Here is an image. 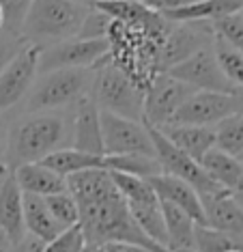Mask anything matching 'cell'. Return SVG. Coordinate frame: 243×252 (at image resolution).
Wrapping results in <instances>:
<instances>
[{
  "label": "cell",
  "mask_w": 243,
  "mask_h": 252,
  "mask_svg": "<svg viewBox=\"0 0 243 252\" xmlns=\"http://www.w3.org/2000/svg\"><path fill=\"white\" fill-rule=\"evenodd\" d=\"M103 168L110 173H123L140 179H151L161 175V166L155 156H142V153H129V156H103Z\"/></svg>",
  "instance_id": "cell-25"
},
{
  "label": "cell",
  "mask_w": 243,
  "mask_h": 252,
  "mask_svg": "<svg viewBox=\"0 0 243 252\" xmlns=\"http://www.w3.org/2000/svg\"><path fill=\"white\" fill-rule=\"evenodd\" d=\"M161 214H164V224L168 233V248L172 252L194 250V218L164 200H161Z\"/></svg>",
  "instance_id": "cell-23"
},
{
  "label": "cell",
  "mask_w": 243,
  "mask_h": 252,
  "mask_svg": "<svg viewBox=\"0 0 243 252\" xmlns=\"http://www.w3.org/2000/svg\"><path fill=\"white\" fill-rule=\"evenodd\" d=\"M80 4H84V7H95L97 2H103V0H78Z\"/></svg>",
  "instance_id": "cell-43"
},
{
  "label": "cell",
  "mask_w": 243,
  "mask_h": 252,
  "mask_svg": "<svg viewBox=\"0 0 243 252\" xmlns=\"http://www.w3.org/2000/svg\"><path fill=\"white\" fill-rule=\"evenodd\" d=\"M91 95L97 101L99 110L119 114L125 119H134V121H142L144 91L123 69H119L108 56L99 65H95Z\"/></svg>",
  "instance_id": "cell-5"
},
{
  "label": "cell",
  "mask_w": 243,
  "mask_h": 252,
  "mask_svg": "<svg viewBox=\"0 0 243 252\" xmlns=\"http://www.w3.org/2000/svg\"><path fill=\"white\" fill-rule=\"evenodd\" d=\"M110 24H112V20H110L103 11L91 7L84 22H82V28H80L78 37H82V39H103V37H108Z\"/></svg>",
  "instance_id": "cell-33"
},
{
  "label": "cell",
  "mask_w": 243,
  "mask_h": 252,
  "mask_svg": "<svg viewBox=\"0 0 243 252\" xmlns=\"http://www.w3.org/2000/svg\"><path fill=\"white\" fill-rule=\"evenodd\" d=\"M213 50H215V59L222 67L224 76L230 80L233 87H243V52L230 48L222 39H213Z\"/></svg>",
  "instance_id": "cell-28"
},
{
  "label": "cell",
  "mask_w": 243,
  "mask_h": 252,
  "mask_svg": "<svg viewBox=\"0 0 243 252\" xmlns=\"http://www.w3.org/2000/svg\"><path fill=\"white\" fill-rule=\"evenodd\" d=\"M11 250H13V242L0 231V252H11Z\"/></svg>",
  "instance_id": "cell-40"
},
{
  "label": "cell",
  "mask_w": 243,
  "mask_h": 252,
  "mask_svg": "<svg viewBox=\"0 0 243 252\" xmlns=\"http://www.w3.org/2000/svg\"><path fill=\"white\" fill-rule=\"evenodd\" d=\"M89 9L78 0H32L22 24V37L39 50L73 39L78 37Z\"/></svg>",
  "instance_id": "cell-3"
},
{
  "label": "cell",
  "mask_w": 243,
  "mask_h": 252,
  "mask_svg": "<svg viewBox=\"0 0 243 252\" xmlns=\"http://www.w3.org/2000/svg\"><path fill=\"white\" fill-rule=\"evenodd\" d=\"M0 231L11 242H20L26 235L24 226V192L17 186L13 170L0 183Z\"/></svg>",
  "instance_id": "cell-17"
},
{
  "label": "cell",
  "mask_w": 243,
  "mask_h": 252,
  "mask_svg": "<svg viewBox=\"0 0 243 252\" xmlns=\"http://www.w3.org/2000/svg\"><path fill=\"white\" fill-rule=\"evenodd\" d=\"M11 173V166L7 164V159H2V162H0V183H2V179L4 177H7Z\"/></svg>",
  "instance_id": "cell-41"
},
{
  "label": "cell",
  "mask_w": 243,
  "mask_h": 252,
  "mask_svg": "<svg viewBox=\"0 0 243 252\" xmlns=\"http://www.w3.org/2000/svg\"><path fill=\"white\" fill-rule=\"evenodd\" d=\"M235 112L233 93H215V91H194L181 104L168 125H215Z\"/></svg>",
  "instance_id": "cell-12"
},
{
  "label": "cell",
  "mask_w": 243,
  "mask_h": 252,
  "mask_svg": "<svg viewBox=\"0 0 243 252\" xmlns=\"http://www.w3.org/2000/svg\"><path fill=\"white\" fill-rule=\"evenodd\" d=\"M200 166L207 175L211 177L217 186H222L224 190L233 192L239 177L243 175V162L239 158L230 156V153L222 151V149L213 147L202 156Z\"/></svg>",
  "instance_id": "cell-22"
},
{
  "label": "cell",
  "mask_w": 243,
  "mask_h": 252,
  "mask_svg": "<svg viewBox=\"0 0 243 252\" xmlns=\"http://www.w3.org/2000/svg\"><path fill=\"white\" fill-rule=\"evenodd\" d=\"M45 205H48L50 214L54 216V220L59 222L62 228L76 226L80 224V211H78V203L76 198L69 194V190L52 194V196H43Z\"/></svg>",
  "instance_id": "cell-29"
},
{
  "label": "cell",
  "mask_w": 243,
  "mask_h": 252,
  "mask_svg": "<svg viewBox=\"0 0 243 252\" xmlns=\"http://www.w3.org/2000/svg\"><path fill=\"white\" fill-rule=\"evenodd\" d=\"M211 24L207 22H189V24H172L159 48V71H168L177 63L192 56L196 50L213 43Z\"/></svg>",
  "instance_id": "cell-13"
},
{
  "label": "cell",
  "mask_w": 243,
  "mask_h": 252,
  "mask_svg": "<svg viewBox=\"0 0 243 252\" xmlns=\"http://www.w3.org/2000/svg\"><path fill=\"white\" fill-rule=\"evenodd\" d=\"M101 136H103V156H155L151 134L144 121H134L119 114L101 110Z\"/></svg>",
  "instance_id": "cell-8"
},
{
  "label": "cell",
  "mask_w": 243,
  "mask_h": 252,
  "mask_svg": "<svg viewBox=\"0 0 243 252\" xmlns=\"http://www.w3.org/2000/svg\"><path fill=\"white\" fill-rule=\"evenodd\" d=\"M233 101H235V112L243 114V87H235V91H233Z\"/></svg>",
  "instance_id": "cell-39"
},
{
  "label": "cell",
  "mask_w": 243,
  "mask_h": 252,
  "mask_svg": "<svg viewBox=\"0 0 243 252\" xmlns=\"http://www.w3.org/2000/svg\"><path fill=\"white\" fill-rule=\"evenodd\" d=\"M24 45H26V41L22 35H15V32H9V31H4V28H0V71L7 67V63L13 59Z\"/></svg>",
  "instance_id": "cell-34"
},
{
  "label": "cell",
  "mask_w": 243,
  "mask_h": 252,
  "mask_svg": "<svg viewBox=\"0 0 243 252\" xmlns=\"http://www.w3.org/2000/svg\"><path fill=\"white\" fill-rule=\"evenodd\" d=\"M7 136H9V121L0 117V162L4 159V151H7Z\"/></svg>",
  "instance_id": "cell-38"
},
{
  "label": "cell",
  "mask_w": 243,
  "mask_h": 252,
  "mask_svg": "<svg viewBox=\"0 0 243 252\" xmlns=\"http://www.w3.org/2000/svg\"><path fill=\"white\" fill-rule=\"evenodd\" d=\"M43 242L41 239H37L34 235H24V237L20 239V242L13 244V250L11 252H43Z\"/></svg>",
  "instance_id": "cell-35"
},
{
  "label": "cell",
  "mask_w": 243,
  "mask_h": 252,
  "mask_svg": "<svg viewBox=\"0 0 243 252\" xmlns=\"http://www.w3.org/2000/svg\"><path fill=\"white\" fill-rule=\"evenodd\" d=\"M233 194H243V175L239 177V181H237V186H235Z\"/></svg>",
  "instance_id": "cell-42"
},
{
  "label": "cell",
  "mask_w": 243,
  "mask_h": 252,
  "mask_svg": "<svg viewBox=\"0 0 243 252\" xmlns=\"http://www.w3.org/2000/svg\"><path fill=\"white\" fill-rule=\"evenodd\" d=\"M202 209H205V224L217 231L243 237V205L228 190L217 194L202 196Z\"/></svg>",
  "instance_id": "cell-15"
},
{
  "label": "cell",
  "mask_w": 243,
  "mask_h": 252,
  "mask_svg": "<svg viewBox=\"0 0 243 252\" xmlns=\"http://www.w3.org/2000/svg\"><path fill=\"white\" fill-rule=\"evenodd\" d=\"M101 252H149V250L134 244H125V242H108L101 246Z\"/></svg>",
  "instance_id": "cell-37"
},
{
  "label": "cell",
  "mask_w": 243,
  "mask_h": 252,
  "mask_svg": "<svg viewBox=\"0 0 243 252\" xmlns=\"http://www.w3.org/2000/svg\"><path fill=\"white\" fill-rule=\"evenodd\" d=\"M239 159H241V162H243V153H241V156H239Z\"/></svg>",
  "instance_id": "cell-47"
},
{
  "label": "cell",
  "mask_w": 243,
  "mask_h": 252,
  "mask_svg": "<svg viewBox=\"0 0 243 252\" xmlns=\"http://www.w3.org/2000/svg\"><path fill=\"white\" fill-rule=\"evenodd\" d=\"M215 147L230 156L239 158L243 153V114L233 112L226 119H222L215 127Z\"/></svg>",
  "instance_id": "cell-27"
},
{
  "label": "cell",
  "mask_w": 243,
  "mask_h": 252,
  "mask_svg": "<svg viewBox=\"0 0 243 252\" xmlns=\"http://www.w3.org/2000/svg\"><path fill=\"white\" fill-rule=\"evenodd\" d=\"M243 250V237L217 231L207 224H196L194 228V252H228Z\"/></svg>",
  "instance_id": "cell-26"
},
{
  "label": "cell",
  "mask_w": 243,
  "mask_h": 252,
  "mask_svg": "<svg viewBox=\"0 0 243 252\" xmlns=\"http://www.w3.org/2000/svg\"><path fill=\"white\" fill-rule=\"evenodd\" d=\"M24 226L28 235H34L43 244L65 231L50 214L43 196H34V194H24Z\"/></svg>",
  "instance_id": "cell-21"
},
{
  "label": "cell",
  "mask_w": 243,
  "mask_h": 252,
  "mask_svg": "<svg viewBox=\"0 0 243 252\" xmlns=\"http://www.w3.org/2000/svg\"><path fill=\"white\" fill-rule=\"evenodd\" d=\"M92 78H95V67L39 73L24 97V112L65 110L91 93Z\"/></svg>",
  "instance_id": "cell-4"
},
{
  "label": "cell",
  "mask_w": 243,
  "mask_h": 252,
  "mask_svg": "<svg viewBox=\"0 0 243 252\" xmlns=\"http://www.w3.org/2000/svg\"><path fill=\"white\" fill-rule=\"evenodd\" d=\"M168 140L196 162H200L209 149L215 147V131L213 127H202V125H164L157 127Z\"/></svg>",
  "instance_id": "cell-20"
},
{
  "label": "cell",
  "mask_w": 243,
  "mask_h": 252,
  "mask_svg": "<svg viewBox=\"0 0 243 252\" xmlns=\"http://www.w3.org/2000/svg\"><path fill=\"white\" fill-rule=\"evenodd\" d=\"M243 11V0H194L183 7L164 11V18L172 24H189V22H215L224 15Z\"/></svg>",
  "instance_id": "cell-18"
},
{
  "label": "cell",
  "mask_w": 243,
  "mask_h": 252,
  "mask_svg": "<svg viewBox=\"0 0 243 252\" xmlns=\"http://www.w3.org/2000/svg\"><path fill=\"white\" fill-rule=\"evenodd\" d=\"M235 196H237V200H239V203L243 205V194H235Z\"/></svg>",
  "instance_id": "cell-46"
},
{
  "label": "cell",
  "mask_w": 243,
  "mask_h": 252,
  "mask_svg": "<svg viewBox=\"0 0 243 252\" xmlns=\"http://www.w3.org/2000/svg\"><path fill=\"white\" fill-rule=\"evenodd\" d=\"M71 147L92 156H103L101 136V110L92 95H84L71 106Z\"/></svg>",
  "instance_id": "cell-14"
},
{
  "label": "cell",
  "mask_w": 243,
  "mask_h": 252,
  "mask_svg": "<svg viewBox=\"0 0 243 252\" xmlns=\"http://www.w3.org/2000/svg\"><path fill=\"white\" fill-rule=\"evenodd\" d=\"M13 177L24 194H34V196H52L67 190V179L59 173L45 166L43 162L20 164L13 168Z\"/></svg>",
  "instance_id": "cell-19"
},
{
  "label": "cell",
  "mask_w": 243,
  "mask_h": 252,
  "mask_svg": "<svg viewBox=\"0 0 243 252\" xmlns=\"http://www.w3.org/2000/svg\"><path fill=\"white\" fill-rule=\"evenodd\" d=\"M84 252H101V246H86Z\"/></svg>",
  "instance_id": "cell-44"
},
{
  "label": "cell",
  "mask_w": 243,
  "mask_h": 252,
  "mask_svg": "<svg viewBox=\"0 0 243 252\" xmlns=\"http://www.w3.org/2000/svg\"><path fill=\"white\" fill-rule=\"evenodd\" d=\"M0 28H4V13H2V7H0Z\"/></svg>",
  "instance_id": "cell-45"
},
{
  "label": "cell",
  "mask_w": 243,
  "mask_h": 252,
  "mask_svg": "<svg viewBox=\"0 0 243 252\" xmlns=\"http://www.w3.org/2000/svg\"><path fill=\"white\" fill-rule=\"evenodd\" d=\"M65 147H71V117L65 110L24 112L9 123L4 159L13 170L20 164L41 162Z\"/></svg>",
  "instance_id": "cell-2"
},
{
  "label": "cell",
  "mask_w": 243,
  "mask_h": 252,
  "mask_svg": "<svg viewBox=\"0 0 243 252\" xmlns=\"http://www.w3.org/2000/svg\"><path fill=\"white\" fill-rule=\"evenodd\" d=\"M166 73H170L172 78L189 84V87L196 91H215V93H233L235 91V87L230 84V80L224 76L222 67H219V63L215 59L213 43L196 50L192 56L177 63V65L170 67Z\"/></svg>",
  "instance_id": "cell-11"
},
{
  "label": "cell",
  "mask_w": 243,
  "mask_h": 252,
  "mask_svg": "<svg viewBox=\"0 0 243 252\" xmlns=\"http://www.w3.org/2000/svg\"><path fill=\"white\" fill-rule=\"evenodd\" d=\"M140 2L147 4V7H151V9H155V11H159V13H164V11L183 7V4L194 2V0H140Z\"/></svg>",
  "instance_id": "cell-36"
},
{
  "label": "cell",
  "mask_w": 243,
  "mask_h": 252,
  "mask_svg": "<svg viewBox=\"0 0 243 252\" xmlns=\"http://www.w3.org/2000/svg\"><path fill=\"white\" fill-rule=\"evenodd\" d=\"M147 129H149V134H151V140L155 147V158H157L164 175H172V177H177V179H183L185 183H189V186L200 194V198L224 190L222 186H217V183L202 170L200 162H196L194 158H189L187 153L177 149L157 127L147 123Z\"/></svg>",
  "instance_id": "cell-6"
},
{
  "label": "cell",
  "mask_w": 243,
  "mask_h": 252,
  "mask_svg": "<svg viewBox=\"0 0 243 252\" xmlns=\"http://www.w3.org/2000/svg\"><path fill=\"white\" fill-rule=\"evenodd\" d=\"M211 31L230 48L243 52V11H237V13L224 15V18L211 22Z\"/></svg>",
  "instance_id": "cell-30"
},
{
  "label": "cell",
  "mask_w": 243,
  "mask_h": 252,
  "mask_svg": "<svg viewBox=\"0 0 243 252\" xmlns=\"http://www.w3.org/2000/svg\"><path fill=\"white\" fill-rule=\"evenodd\" d=\"M110 52L108 37L103 39H82L73 37L61 43L48 45L39 52V73L54 69H86L95 67Z\"/></svg>",
  "instance_id": "cell-7"
},
{
  "label": "cell",
  "mask_w": 243,
  "mask_h": 252,
  "mask_svg": "<svg viewBox=\"0 0 243 252\" xmlns=\"http://www.w3.org/2000/svg\"><path fill=\"white\" fill-rule=\"evenodd\" d=\"M45 166H50L54 173H59L61 177H71L82 170H91V168H103V156H92V153H84L78 151L73 147H65L59 151L50 153L45 159H41Z\"/></svg>",
  "instance_id": "cell-24"
},
{
  "label": "cell",
  "mask_w": 243,
  "mask_h": 252,
  "mask_svg": "<svg viewBox=\"0 0 243 252\" xmlns=\"http://www.w3.org/2000/svg\"><path fill=\"white\" fill-rule=\"evenodd\" d=\"M189 84L172 78L170 73L161 71L144 91V117L142 121L153 125V127H164L170 123L175 112L181 104L194 93Z\"/></svg>",
  "instance_id": "cell-9"
},
{
  "label": "cell",
  "mask_w": 243,
  "mask_h": 252,
  "mask_svg": "<svg viewBox=\"0 0 243 252\" xmlns=\"http://www.w3.org/2000/svg\"><path fill=\"white\" fill-rule=\"evenodd\" d=\"M67 190L78 203L80 228L84 233L86 246L125 242L140 246L149 252H170L147 237L136 224L127 200L119 192L110 170L91 168L67 177Z\"/></svg>",
  "instance_id": "cell-1"
},
{
  "label": "cell",
  "mask_w": 243,
  "mask_h": 252,
  "mask_svg": "<svg viewBox=\"0 0 243 252\" xmlns=\"http://www.w3.org/2000/svg\"><path fill=\"white\" fill-rule=\"evenodd\" d=\"M86 239L80 224L65 228L61 235H56L54 239H50L43 246V252H84Z\"/></svg>",
  "instance_id": "cell-31"
},
{
  "label": "cell",
  "mask_w": 243,
  "mask_h": 252,
  "mask_svg": "<svg viewBox=\"0 0 243 252\" xmlns=\"http://www.w3.org/2000/svg\"><path fill=\"white\" fill-rule=\"evenodd\" d=\"M39 52L37 45L26 43L0 71V112L24 101L32 82L39 76Z\"/></svg>",
  "instance_id": "cell-10"
},
{
  "label": "cell",
  "mask_w": 243,
  "mask_h": 252,
  "mask_svg": "<svg viewBox=\"0 0 243 252\" xmlns=\"http://www.w3.org/2000/svg\"><path fill=\"white\" fill-rule=\"evenodd\" d=\"M149 183L153 186L159 200L183 209L185 214H189L194 218L196 224H205V209H202L200 194L189 183H185L183 179H177L172 175H164V173L151 177Z\"/></svg>",
  "instance_id": "cell-16"
},
{
  "label": "cell",
  "mask_w": 243,
  "mask_h": 252,
  "mask_svg": "<svg viewBox=\"0 0 243 252\" xmlns=\"http://www.w3.org/2000/svg\"><path fill=\"white\" fill-rule=\"evenodd\" d=\"M32 0H0V7L4 13V31L22 35V24L30 9Z\"/></svg>",
  "instance_id": "cell-32"
}]
</instances>
